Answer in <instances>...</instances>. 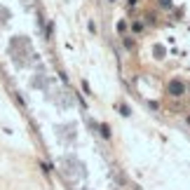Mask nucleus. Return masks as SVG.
Returning a JSON list of instances; mask_svg holds the SVG:
<instances>
[{"instance_id": "nucleus-1", "label": "nucleus", "mask_w": 190, "mask_h": 190, "mask_svg": "<svg viewBox=\"0 0 190 190\" xmlns=\"http://www.w3.org/2000/svg\"><path fill=\"white\" fill-rule=\"evenodd\" d=\"M172 92H183V87L178 85V82H174V85H172Z\"/></svg>"}]
</instances>
